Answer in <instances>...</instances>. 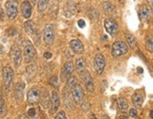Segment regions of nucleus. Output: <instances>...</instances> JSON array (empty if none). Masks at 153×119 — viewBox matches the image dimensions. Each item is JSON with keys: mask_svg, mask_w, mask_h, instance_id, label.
I'll return each instance as SVG.
<instances>
[{"mask_svg": "<svg viewBox=\"0 0 153 119\" xmlns=\"http://www.w3.org/2000/svg\"><path fill=\"white\" fill-rule=\"evenodd\" d=\"M72 97L76 105H80L81 102L83 101L84 97V91L83 88H82L79 84H75L72 88Z\"/></svg>", "mask_w": 153, "mask_h": 119, "instance_id": "nucleus-8", "label": "nucleus"}, {"mask_svg": "<svg viewBox=\"0 0 153 119\" xmlns=\"http://www.w3.org/2000/svg\"><path fill=\"white\" fill-rule=\"evenodd\" d=\"M129 115H131V117H134V118H136L138 117V114H137V110L136 109H131L129 110Z\"/></svg>", "mask_w": 153, "mask_h": 119, "instance_id": "nucleus-33", "label": "nucleus"}, {"mask_svg": "<svg viewBox=\"0 0 153 119\" xmlns=\"http://www.w3.org/2000/svg\"><path fill=\"white\" fill-rule=\"evenodd\" d=\"M13 78H14V74L13 69L9 66L4 67L2 70V79H3L4 90L7 93L10 91L11 86H13Z\"/></svg>", "mask_w": 153, "mask_h": 119, "instance_id": "nucleus-2", "label": "nucleus"}, {"mask_svg": "<svg viewBox=\"0 0 153 119\" xmlns=\"http://www.w3.org/2000/svg\"><path fill=\"white\" fill-rule=\"evenodd\" d=\"M73 71H74L73 62H67L64 63V65L62 68V71H61V80L62 82L65 81L69 77L72 75Z\"/></svg>", "mask_w": 153, "mask_h": 119, "instance_id": "nucleus-12", "label": "nucleus"}, {"mask_svg": "<svg viewBox=\"0 0 153 119\" xmlns=\"http://www.w3.org/2000/svg\"><path fill=\"white\" fill-rule=\"evenodd\" d=\"M128 52V46L122 41H115L111 45V56L114 58H119L123 55H126Z\"/></svg>", "mask_w": 153, "mask_h": 119, "instance_id": "nucleus-3", "label": "nucleus"}, {"mask_svg": "<svg viewBox=\"0 0 153 119\" xmlns=\"http://www.w3.org/2000/svg\"><path fill=\"white\" fill-rule=\"evenodd\" d=\"M23 51H24V58L25 62L27 63H29L33 60L36 59L37 51L33 44L29 40L23 41Z\"/></svg>", "mask_w": 153, "mask_h": 119, "instance_id": "nucleus-1", "label": "nucleus"}, {"mask_svg": "<svg viewBox=\"0 0 153 119\" xmlns=\"http://www.w3.org/2000/svg\"><path fill=\"white\" fill-rule=\"evenodd\" d=\"M117 107L118 109L122 112H127L128 109V100L126 98H118L117 99Z\"/></svg>", "mask_w": 153, "mask_h": 119, "instance_id": "nucleus-22", "label": "nucleus"}, {"mask_svg": "<svg viewBox=\"0 0 153 119\" xmlns=\"http://www.w3.org/2000/svg\"><path fill=\"white\" fill-rule=\"evenodd\" d=\"M24 27H25V29H26V32L29 35V36H30L31 38H33L34 40L39 41V39L37 38V35L39 33H38V30L36 28V25H35L33 21L27 20L24 24Z\"/></svg>", "mask_w": 153, "mask_h": 119, "instance_id": "nucleus-13", "label": "nucleus"}, {"mask_svg": "<svg viewBox=\"0 0 153 119\" xmlns=\"http://www.w3.org/2000/svg\"><path fill=\"white\" fill-rule=\"evenodd\" d=\"M79 75L84 83V85L86 87V90L90 93H94V91H95V84H94V80L92 79V76H91L89 71H88L87 69H84V70L80 71V72L79 73Z\"/></svg>", "mask_w": 153, "mask_h": 119, "instance_id": "nucleus-6", "label": "nucleus"}, {"mask_svg": "<svg viewBox=\"0 0 153 119\" xmlns=\"http://www.w3.org/2000/svg\"><path fill=\"white\" fill-rule=\"evenodd\" d=\"M106 65V60L103 54H97L94 58V70L98 75L103 73Z\"/></svg>", "mask_w": 153, "mask_h": 119, "instance_id": "nucleus-9", "label": "nucleus"}, {"mask_svg": "<svg viewBox=\"0 0 153 119\" xmlns=\"http://www.w3.org/2000/svg\"><path fill=\"white\" fill-rule=\"evenodd\" d=\"M27 100L29 105H36L40 100V91L38 88H31L27 91Z\"/></svg>", "mask_w": 153, "mask_h": 119, "instance_id": "nucleus-11", "label": "nucleus"}, {"mask_svg": "<svg viewBox=\"0 0 153 119\" xmlns=\"http://www.w3.org/2000/svg\"><path fill=\"white\" fill-rule=\"evenodd\" d=\"M103 10H105V13L108 14H111L114 13V7L110 2H105L103 4Z\"/></svg>", "mask_w": 153, "mask_h": 119, "instance_id": "nucleus-26", "label": "nucleus"}, {"mask_svg": "<svg viewBox=\"0 0 153 119\" xmlns=\"http://www.w3.org/2000/svg\"><path fill=\"white\" fill-rule=\"evenodd\" d=\"M80 107H81V109H82V111H83V112H87V111L90 110L91 104H90L89 101H85V102L82 101L81 104H80Z\"/></svg>", "mask_w": 153, "mask_h": 119, "instance_id": "nucleus-30", "label": "nucleus"}, {"mask_svg": "<svg viewBox=\"0 0 153 119\" xmlns=\"http://www.w3.org/2000/svg\"><path fill=\"white\" fill-rule=\"evenodd\" d=\"M151 16V9L149 7L148 5H142L141 8L139 10V17H140V20L146 22L149 20Z\"/></svg>", "mask_w": 153, "mask_h": 119, "instance_id": "nucleus-17", "label": "nucleus"}, {"mask_svg": "<svg viewBox=\"0 0 153 119\" xmlns=\"http://www.w3.org/2000/svg\"><path fill=\"white\" fill-rule=\"evenodd\" d=\"M59 1H62V0H59Z\"/></svg>", "mask_w": 153, "mask_h": 119, "instance_id": "nucleus-40", "label": "nucleus"}, {"mask_svg": "<svg viewBox=\"0 0 153 119\" xmlns=\"http://www.w3.org/2000/svg\"><path fill=\"white\" fill-rule=\"evenodd\" d=\"M70 47L76 54H82L84 52V45L79 39H72L70 41Z\"/></svg>", "mask_w": 153, "mask_h": 119, "instance_id": "nucleus-16", "label": "nucleus"}, {"mask_svg": "<svg viewBox=\"0 0 153 119\" xmlns=\"http://www.w3.org/2000/svg\"><path fill=\"white\" fill-rule=\"evenodd\" d=\"M25 83L23 81L17 82L14 89V97L17 102H22L23 97H24V91H25Z\"/></svg>", "mask_w": 153, "mask_h": 119, "instance_id": "nucleus-14", "label": "nucleus"}, {"mask_svg": "<svg viewBox=\"0 0 153 119\" xmlns=\"http://www.w3.org/2000/svg\"><path fill=\"white\" fill-rule=\"evenodd\" d=\"M55 118L56 119H66V115L63 111H61V112H58L57 115L55 116Z\"/></svg>", "mask_w": 153, "mask_h": 119, "instance_id": "nucleus-32", "label": "nucleus"}, {"mask_svg": "<svg viewBox=\"0 0 153 119\" xmlns=\"http://www.w3.org/2000/svg\"><path fill=\"white\" fill-rule=\"evenodd\" d=\"M144 97L142 96V94H140L139 92H135V94L132 96V103L136 108L140 109L143 105Z\"/></svg>", "mask_w": 153, "mask_h": 119, "instance_id": "nucleus-19", "label": "nucleus"}, {"mask_svg": "<svg viewBox=\"0 0 153 119\" xmlns=\"http://www.w3.org/2000/svg\"><path fill=\"white\" fill-rule=\"evenodd\" d=\"M52 57V54L51 53H49V52H45V59H50Z\"/></svg>", "mask_w": 153, "mask_h": 119, "instance_id": "nucleus-36", "label": "nucleus"}, {"mask_svg": "<svg viewBox=\"0 0 153 119\" xmlns=\"http://www.w3.org/2000/svg\"><path fill=\"white\" fill-rule=\"evenodd\" d=\"M36 75V66L34 65H29V66L27 67L26 70V76L28 80H32V78H34V76Z\"/></svg>", "mask_w": 153, "mask_h": 119, "instance_id": "nucleus-24", "label": "nucleus"}, {"mask_svg": "<svg viewBox=\"0 0 153 119\" xmlns=\"http://www.w3.org/2000/svg\"><path fill=\"white\" fill-rule=\"evenodd\" d=\"M6 114V105L3 97L0 96V116H3Z\"/></svg>", "mask_w": 153, "mask_h": 119, "instance_id": "nucleus-28", "label": "nucleus"}, {"mask_svg": "<svg viewBox=\"0 0 153 119\" xmlns=\"http://www.w3.org/2000/svg\"><path fill=\"white\" fill-rule=\"evenodd\" d=\"M51 110L49 111V114L50 115H54L55 112H57L58 108L60 107V103H61V100H60V97H59L58 92L56 91H52L51 94Z\"/></svg>", "mask_w": 153, "mask_h": 119, "instance_id": "nucleus-15", "label": "nucleus"}, {"mask_svg": "<svg viewBox=\"0 0 153 119\" xmlns=\"http://www.w3.org/2000/svg\"><path fill=\"white\" fill-rule=\"evenodd\" d=\"M104 28L108 34L111 35V37H114L118 33V24L111 18H107L104 21Z\"/></svg>", "mask_w": 153, "mask_h": 119, "instance_id": "nucleus-10", "label": "nucleus"}, {"mask_svg": "<svg viewBox=\"0 0 153 119\" xmlns=\"http://www.w3.org/2000/svg\"><path fill=\"white\" fill-rule=\"evenodd\" d=\"M75 65H76V72L79 73L80 71L86 69V63H85V61L82 58H79L76 59V61L75 62Z\"/></svg>", "mask_w": 153, "mask_h": 119, "instance_id": "nucleus-23", "label": "nucleus"}, {"mask_svg": "<svg viewBox=\"0 0 153 119\" xmlns=\"http://www.w3.org/2000/svg\"><path fill=\"white\" fill-rule=\"evenodd\" d=\"M148 2L152 6V4H153V0H148Z\"/></svg>", "mask_w": 153, "mask_h": 119, "instance_id": "nucleus-38", "label": "nucleus"}, {"mask_svg": "<svg viewBox=\"0 0 153 119\" xmlns=\"http://www.w3.org/2000/svg\"><path fill=\"white\" fill-rule=\"evenodd\" d=\"M55 39V28L52 24H46L44 28V41L45 45H50Z\"/></svg>", "mask_w": 153, "mask_h": 119, "instance_id": "nucleus-7", "label": "nucleus"}, {"mask_svg": "<svg viewBox=\"0 0 153 119\" xmlns=\"http://www.w3.org/2000/svg\"><path fill=\"white\" fill-rule=\"evenodd\" d=\"M102 118H107V119H108V118H109V116H108V115H103V116H102Z\"/></svg>", "mask_w": 153, "mask_h": 119, "instance_id": "nucleus-39", "label": "nucleus"}, {"mask_svg": "<svg viewBox=\"0 0 153 119\" xmlns=\"http://www.w3.org/2000/svg\"><path fill=\"white\" fill-rule=\"evenodd\" d=\"M49 0H38V10L40 13H43L48 8Z\"/></svg>", "mask_w": 153, "mask_h": 119, "instance_id": "nucleus-25", "label": "nucleus"}, {"mask_svg": "<svg viewBox=\"0 0 153 119\" xmlns=\"http://www.w3.org/2000/svg\"><path fill=\"white\" fill-rule=\"evenodd\" d=\"M65 81H66V88L70 89V88H72L75 84H76V78L75 76L71 75Z\"/></svg>", "mask_w": 153, "mask_h": 119, "instance_id": "nucleus-27", "label": "nucleus"}, {"mask_svg": "<svg viewBox=\"0 0 153 119\" xmlns=\"http://www.w3.org/2000/svg\"><path fill=\"white\" fill-rule=\"evenodd\" d=\"M78 24H79V28H84V27H85V22H84V20H82V19L79 20Z\"/></svg>", "mask_w": 153, "mask_h": 119, "instance_id": "nucleus-35", "label": "nucleus"}, {"mask_svg": "<svg viewBox=\"0 0 153 119\" xmlns=\"http://www.w3.org/2000/svg\"><path fill=\"white\" fill-rule=\"evenodd\" d=\"M35 115H36V110H35L34 108H31L28 110V115L30 117H34Z\"/></svg>", "mask_w": 153, "mask_h": 119, "instance_id": "nucleus-34", "label": "nucleus"}, {"mask_svg": "<svg viewBox=\"0 0 153 119\" xmlns=\"http://www.w3.org/2000/svg\"><path fill=\"white\" fill-rule=\"evenodd\" d=\"M29 1H30L32 4H35V3H36L37 2V0H29Z\"/></svg>", "mask_w": 153, "mask_h": 119, "instance_id": "nucleus-37", "label": "nucleus"}, {"mask_svg": "<svg viewBox=\"0 0 153 119\" xmlns=\"http://www.w3.org/2000/svg\"><path fill=\"white\" fill-rule=\"evenodd\" d=\"M76 5L72 4L71 1H68L66 9H64V16H66L69 18V17H71L72 15H74L76 13Z\"/></svg>", "mask_w": 153, "mask_h": 119, "instance_id": "nucleus-20", "label": "nucleus"}, {"mask_svg": "<svg viewBox=\"0 0 153 119\" xmlns=\"http://www.w3.org/2000/svg\"><path fill=\"white\" fill-rule=\"evenodd\" d=\"M6 14L10 20H13L18 14V2L16 0H8L5 4Z\"/></svg>", "mask_w": 153, "mask_h": 119, "instance_id": "nucleus-5", "label": "nucleus"}, {"mask_svg": "<svg viewBox=\"0 0 153 119\" xmlns=\"http://www.w3.org/2000/svg\"><path fill=\"white\" fill-rule=\"evenodd\" d=\"M125 37H126V40L128 42V44L131 46V48L132 49H137V41H136V38H135L132 34L131 33H125Z\"/></svg>", "mask_w": 153, "mask_h": 119, "instance_id": "nucleus-21", "label": "nucleus"}, {"mask_svg": "<svg viewBox=\"0 0 153 119\" xmlns=\"http://www.w3.org/2000/svg\"><path fill=\"white\" fill-rule=\"evenodd\" d=\"M49 82H50V84H51L53 87H56V88L59 87V83H58V79H57V77H52V78L50 79V80H49Z\"/></svg>", "mask_w": 153, "mask_h": 119, "instance_id": "nucleus-31", "label": "nucleus"}, {"mask_svg": "<svg viewBox=\"0 0 153 119\" xmlns=\"http://www.w3.org/2000/svg\"><path fill=\"white\" fill-rule=\"evenodd\" d=\"M21 13H22V15L24 16L25 18H27V19L30 18L31 13H32V7H31V4L29 3L28 1L22 2V4H21Z\"/></svg>", "mask_w": 153, "mask_h": 119, "instance_id": "nucleus-18", "label": "nucleus"}, {"mask_svg": "<svg viewBox=\"0 0 153 119\" xmlns=\"http://www.w3.org/2000/svg\"><path fill=\"white\" fill-rule=\"evenodd\" d=\"M0 1H2V0H0Z\"/></svg>", "mask_w": 153, "mask_h": 119, "instance_id": "nucleus-41", "label": "nucleus"}, {"mask_svg": "<svg viewBox=\"0 0 153 119\" xmlns=\"http://www.w3.org/2000/svg\"><path fill=\"white\" fill-rule=\"evenodd\" d=\"M146 48L148 51L152 53V51H153V42H152L151 38H149L146 41Z\"/></svg>", "mask_w": 153, "mask_h": 119, "instance_id": "nucleus-29", "label": "nucleus"}, {"mask_svg": "<svg viewBox=\"0 0 153 119\" xmlns=\"http://www.w3.org/2000/svg\"><path fill=\"white\" fill-rule=\"evenodd\" d=\"M10 59H11V62H13L15 69H18L21 66L23 56H22V52H21L20 47L17 45H13V46H11Z\"/></svg>", "mask_w": 153, "mask_h": 119, "instance_id": "nucleus-4", "label": "nucleus"}]
</instances>
